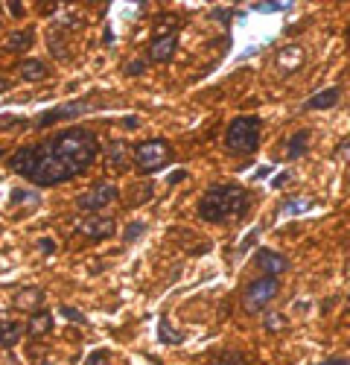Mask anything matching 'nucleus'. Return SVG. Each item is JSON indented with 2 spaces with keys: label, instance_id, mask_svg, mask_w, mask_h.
<instances>
[{
  "label": "nucleus",
  "instance_id": "f257e3e1",
  "mask_svg": "<svg viewBox=\"0 0 350 365\" xmlns=\"http://www.w3.org/2000/svg\"><path fill=\"white\" fill-rule=\"evenodd\" d=\"M100 152V138L91 129H62L33 146L12 152L6 167L36 187H58L91 170Z\"/></svg>",
  "mask_w": 350,
  "mask_h": 365
},
{
  "label": "nucleus",
  "instance_id": "f03ea898",
  "mask_svg": "<svg viewBox=\"0 0 350 365\" xmlns=\"http://www.w3.org/2000/svg\"><path fill=\"white\" fill-rule=\"evenodd\" d=\"M251 210V193L237 185V181H225V185H211L198 202V220L211 225H237L245 220Z\"/></svg>",
  "mask_w": 350,
  "mask_h": 365
},
{
  "label": "nucleus",
  "instance_id": "7ed1b4c3",
  "mask_svg": "<svg viewBox=\"0 0 350 365\" xmlns=\"http://www.w3.org/2000/svg\"><path fill=\"white\" fill-rule=\"evenodd\" d=\"M262 120L257 114H237L225 129V149L230 155H251L260 146Z\"/></svg>",
  "mask_w": 350,
  "mask_h": 365
},
{
  "label": "nucleus",
  "instance_id": "20e7f679",
  "mask_svg": "<svg viewBox=\"0 0 350 365\" xmlns=\"http://www.w3.org/2000/svg\"><path fill=\"white\" fill-rule=\"evenodd\" d=\"M132 161H134L137 173L155 175V173H161V170L172 161V146H169V140H164V138L143 140V143H137V146L132 149Z\"/></svg>",
  "mask_w": 350,
  "mask_h": 365
},
{
  "label": "nucleus",
  "instance_id": "39448f33",
  "mask_svg": "<svg viewBox=\"0 0 350 365\" xmlns=\"http://www.w3.org/2000/svg\"><path fill=\"white\" fill-rule=\"evenodd\" d=\"M277 295H280V281H277V278H269V275H260V278H254V281L245 287V292H243V307H245L248 313H260V310H266Z\"/></svg>",
  "mask_w": 350,
  "mask_h": 365
},
{
  "label": "nucleus",
  "instance_id": "423d86ee",
  "mask_svg": "<svg viewBox=\"0 0 350 365\" xmlns=\"http://www.w3.org/2000/svg\"><path fill=\"white\" fill-rule=\"evenodd\" d=\"M117 199H120V187H117L114 181H97L91 190L76 196V207L82 210V214H100L105 205H111Z\"/></svg>",
  "mask_w": 350,
  "mask_h": 365
},
{
  "label": "nucleus",
  "instance_id": "0eeeda50",
  "mask_svg": "<svg viewBox=\"0 0 350 365\" xmlns=\"http://www.w3.org/2000/svg\"><path fill=\"white\" fill-rule=\"evenodd\" d=\"M76 231H79L82 237H88V240L100 242V240H108V237H114V231H117V222H114L111 217H102V214H91V217H82V220L76 222Z\"/></svg>",
  "mask_w": 350,
  "mask_h": 365
},
{
  "label": "nucleus",
  "instance_id": "6e6552de",
  "mask_svg": "<svg viewBox=\"0 0 350 365\" xmlns=\"http://www.w3.org/2000/svg\"><path fill=\"white\" fill-rule=\"evenodd\" d=\"M254 266L269 278H280L283 272H289V257L275 252V249H257L254 255Z\"/></svg>",
  "mask_w": 350,
  "mask_h": 365
},
{
  "label": "nucleus",
  "instance_id": "1a4fd4ad",
  "mask_svg": "<svg viewBox=\"0 0 350 365\" xmlns=\"http://www.w3.org/2000/svg\"><path fill=\"white\" fill-rule=\"evenodd\" d=\"M85 111H88L85 103H68V106H58V108L44 111V114L36 120V126H38V129H47V126L62 123V120H73V117H79V114H85Z\"/></svg>",
  "mask_w": 350,
  "mask_h": 365
},
{
  "label": "nucleus",
  "instance_id": "9d476101",
  "mask_svg": "<svg viewBox=\"0 0 350 365\" xmlns=\"http://www.w3.org/2000/svg\"><path fill=\"white\" fill-rule=\"evenodd\" d=\"M175 50H179V36H175V33H161V36L149 44V62L166 65V62H172Z\"/></svg>",
  "mask_w": 350,
  "mask_h": 365
},
{
  "label": "nucleus",
  "instance_id": "9b49d317",
  "mask_svg": "<svg viewBox=\"0 0 350 365\" xmlns=\"http://www.w3.org/2000/svg\"><path fill=\"white\" fill-rule=\"evenodd\" d=\"M105 167L114 173H123L129 167V143L126 140H111L105 146Z\"/></svg>",
  "mask_w": 350,
  "mask_h": 365
},
{
  "label": "nucleus",
  "instance_id": "f8f14e48",
  "mask_svg": "<svg viewBox=\"0 0 350 365\" xmlns=\"http://www.w3.org/2000/svg\"><path fill=\"white\" fill-rule=\"evenodd\" d=\"M341 100V88H324V91H318V94H312L307 103H304V111H327L333 106H339Z\"/></svg>",
  "mask_w": 350,
  "mask_h": 365
},
{
  "label": "nucleus",
  "instance_id": "ddd939ff",
  "mask_svg": "<svg viewBox=\"0 0 350 365\" xmlns=\"http://www.w3.org/2000/svg\"><path fill=\"white\" fill-rule=\"evenodd\" d=\"M18 73H21L23 82H41V79L50 76V68H47L44 58H23V62L18 65Z\"/></svg>",
  "mask_w": 350,
  "mask_h": 365
},
{
  "label": "nucleus",
  "instance_id": "4468645a",
  "mask_svg": "<svg viewBox=\"0 0 350 365\" xmlns=\"http://www.w3.org/2000/svg\"><path fill=\"white\" fill-rule=\"evenodd\" d=\"M26 333V327L15 319H0V348H15L21 342V336Z\"/></svg>",
  "mask_w": 350,
  "mask_h": 365
},
{
  "label": "nucleus",
  "instance_id": "2eb2a0df",
  "mask_svg": "<svg viewBox=\"0 0 350 365\" xmlns=\"http://www.w3.org/2000/svg\"><path fill=\"white\" fill-rule=\"evenodd\" d=\"M26 327V333L29 336H47V333L53 330V313H47V310H36V313H29V322L23 324Z\"/></svg>",
  "mask_w": 350,
  "mask_h": 365
},
{
  "label": "nucleus",
  "instance_id": "dca6fc26",
  "mask_svg": "<svg viewBox=\"0 0 350 365\" xmlns=\"http://www.w3.org/2000/svg\"><path fill=\"white\" fill-rule=\"evenodd\" d=\"M307 149H309V132H307V129H298L295 135L286 140V158H289V161H295V158L304 155Z\"/></svg>",
  "mask_w": 350,
  "mask_h": 365
},
{
  "label": "nucleus",
  "instance_id": "f3484780",
  "mask_svg": "<svg viewBox=\"0 0 350 365\" xmlns=\"http://www.w3.org/2000/svg\"><path fill=\"white\" fill-rule=\"evenodd\" d=\"M33 44H36V29H18V33H12L6 41V47L12 53H26Z\"/></svg>",
  "mask_w": 350,
  "mask_h": 365
},
{
  "label": "nucleus",
  "instance_id": "a211bd4d",
  "mask_svg": "<svg viewBox=\"0 0 350 365\" xmlns=\"http://www.w3.org/2000/svg\"><path fill=\"white\" fill-rule=\"evenodd\" d=\"M41 304H44V292H41V289H23V292L15 298V307L29 310V313H36V307L41 310Z\"/></svg>",
  "mask_w": 350,
  "mask_h": 365
},
{
  "label": "nucleus",
  "instance_id": "6ab92c4d",
  "mask_svg": "<svg viewBox=\"0 0 350 365\" xmlns=\"http://www.w3.org/2000/svg\"><path fill=\"white\" fill-rule=\"evenodd\" d=\"M211 365H248V356L237 348H222L219 354H213Z\"/></svg>",
  "mask_w": 350,
  "mask_h": 365
},
{
  "label": "nucleus",
  "instance_id": "aec40b11",
  "mask_svg": "<svg viewBox=\"0 0 350 365\" xmlns=\"http://www.w3.org/2000/svg\"><path fill=\"white\" fill-rule=\"evenodd\" d=\"M155 196V185L152 181H146V185H137V187H132V193H129V207H140V205H146Z\"/></svg>",
  "mask_w": 350,
  "mask_h": 365
},
{
  "label": "nucleus",
  "instance_id": "412c9836",
  "mask_svg": "<svg viewBox=\"0 0 350 365\" xmlns=\"http://www.w3.org/2000/svg\"><path fill=\"white\" fill-rule=\"evenodd\" d=\"M47 44H50V53L58 56V58H68L70 56V50L65 47V33H62V29H53V33L47 36Z\"/></svg>",
  "mask_w": 350,
  "mask_h": 365
},
{
  "label": "nucleus",
  "instance_id": "4be33fe9",
  "mask_svg": "<svg viewBox=\"0 0 350 365\" xmlns=\"http://www.w3.org/2000/svg\"><path fill=\"white\" fill-rule=\"evenodd\" d=\"M158 336H161V342H166V345H179V342H181V333H179V330H172L169 319H161V324H158Z\"/></svg>",
  "mask_w": 350,
  "mask_h": 365
},
{
  "label": "nucleus",
  "instance_id": "5701e85b",
  "mask_svg": "<svg viewBox=\"0 0 350 365\" xmlns=\"http://www.w3.org/2000/svg\"><path fill=\"white\" fill-rule=\"evenodd\" d=\"M143 234H146V222H143V220H134V222L126 225V231H123V242H126V246H132V242L140 240Z\"/></svg>",
  "mask_w": 350,
  "mask_h": 365
},
{
  "label": "nucleus",
  "instance_id": "b1692460",
  "mask_svg": "<svg viewBox=\"0 0 350 365\" xmlns=\"http://www.w3.org/2000/svg\"><path fill=\"white\" fill-rule=\"evenodd\" d=\"M12 205H38V193L33 190H12Z\"/></svg>",
  "mask_w": 350,
  "mask_h": 365
},
{
  "label": "nucleus",
  "instance_id": "393cba45",
  "mask_svg": "<svg viewBox=\"0 0 350 365\" xmlns=\"http://www.w3.org/2000/svg\"><path fill=\"white\" fill-rule=\"evenodd\" d=\"M289 58H292V68H298V65H301V58H304V53H301L298 47H286V50L280 53V62L289 65Z\"/></svg>",
  "mask_w": 350,
  "mask_h": 365
},
{
  "label": "nucleus",
  "instance_id": "a878e982",
  "mask_svg": "<svg viewBox=\"0 0 350 365\" xmlns=\"http://www.w3.org/2000/svg\"><path fill=\"white\" fill-rule=\"evenodd\" d=\"M312 207V199H304V202H286L283 205V214H304V210Z\"/></svg>",
  "mask_w": 350,
  "mask_h": 365
},
{
  "label": "nucleus",
  "instance_id": "bb28decb",
  "mask_svg": "<svg viewBox=\"0 0 350 365\" xmlns=\"http://www.w3.org/2000/svg\"><path fill=\"white\" fill-rule=\"evenodd\" d=\"M108 362H111V354L105 348H100V351H94L91 356H88L82 365H108Z\"/></svg>",
  "mask_w": 350,
  "mask_h": 365
},
{
  "label": "nucleus",
  "instance_id": "cd10ccee",
  "mask_svg": "<svg viewBox=\"0 0 350 365\" xmlns=\"http://www.w3.org/2000/svg\"><path fill=\"white\" fill-rule=\"evenodd\" d=\"M254 12H280V9H292V4H251Z\"/></svg>",
  "mask_w": 350,
  "mask_h": 365
},
{
  "label": "nucleus",
  "instance_id": "c85d7f7f",
  "mask_svg": "<svg viewBox=\"0 0 350 365\" xmlns=\"http://www.w3.org/2000/svg\"><path fill=\"white\" fill-rule=\"evenodd\" d=\"M58 313L68 316V319H70V322H76V324H88V319H85L79 310H73V307H58Z\"/></svg>",
  "mask_w": 350,
  "mask_h": 365
},
{
  "label": "nucleus",
  "instance_id": "c756f323",
  "mask_svg": "<svg viewBox=\"0 0 350 365\" xmlns=\"http://www.w3.org/2000/svg\"><path fill=\"white\" fill-rule=\"evenodd\" d=\"M233 15H240V12H233V9H213V12H211V18L219 21V24H230Z\"/></svg>",
  "mask_w": 350,
  "mask_h": 365
},
{
  "label": "nucleus",
  "instance_id": "7c9ffc66",
  "mask_svg": "<svg viewBox=\"0 0 350 365\" xmlns=\"http://www.w3.org/2000/svg\"><path fill=\"white\" fill-rule=\"evenodd\" d=\"M143 71H146V62H143V58H134V62L126 65V73H129V76H140Z\"/></svg>",
  "mask_w": 350,
  "mask_h": 365
},
{
  "label": "nucleus",
  "instance_id": "2f4dec72",
  "mask_svg": "<svg viewBox=\"0 0 350 365\" xmlns=\"http://www.w3.org/2000/svg\"><path fill=\"white\" fill-rule=\"evenodd\" d=\"M38 252H41V255H55V242H53L50 237H41V240H38Z\"/></svg>",
  "mask_w": 350,
  "mask_h": 365
},
{
  "label": "nucleus",
  "instance_id": "473e14b6",
  "mask_svg": "<svg viewBox=\"0 0 350 365\" xmlns=\"http://www.w3.org/2000/svg\"><path fill=\"white\" fill-rule=\"evenodd\" d=\"M262 324H266L269 330H277V327H283V319H280V313H272V316H266Z\"/></svg>",
  "mask_w": 350,
  "mask_h": 365
},
{
  "label": "nucleus",
  "instance_id": "72a5a7b5",
  "mask_svg": "<svg viewBox=\"0 0 350 365\" xmlns=\"http://www.w3.org/2000/svg\"><path fill=\"white\" fill-rule=\"evenodd\" d=\"M187 175H190V173H187V170H172V173H169V178H166V181H169V185H179V181H184V178H187Z\"/></svg>",
  "mask_w": 350,
  "mask_h": 365
},
{
  "label": "nucleus",
  "instance_id": "f704fd0d",
  "mask_svg": "<svg viewBox=\"0 0 350 365\" xmlns=\"http://www.w3.org/2000/svg\"><path fill=\"white\" fill-rule=\"evenodd\" d=\"M6 9L12 18H23V4H6Z\"/></svg>",
  "mask_w": 350,
  "mask_h": 365
},
{
  "label": "nucleus",
  "instance_id": "c9c22d12",
  "mask_svg": "<svg viewBox=\"0 0 350 365\" xmlns=\"http://www.w3.org/2000/svg\"><path fill=\"white\" fill-rule=\"evenodd\" d=\"M257 237H260V228H254V231H251V234L243 240V252H245V249H251V242H254Z\"/></svg>",
  "mask_w": 350,
  "mask_h": 365
},
{
  "label": "nucleus",
  "instance_id": "e433bc0d",
  "mask_svg": "<svg viewBox=\"0 0 350 365\" xmlns=\"http://www.w3.org/2000/svg\"><path fill=\"white\" fill-rule=\"evenodd\" d=\"M123 126H126V129H137V126H140V120H137V117H126V120H123Z\"/></svg>",
  "mask_w": 350,
  "mask_h": 365
},
{
  "label": "nucleus",
  "instance_id": "4c0bfd02",
  "mask_svg": "<svg viewBox=\"0 0 350 365\" xmlns=\"http://www.w3.org/2000/svg\"><path fill=\"white\" fill-rule=\"evenodd\" d=\"M318 365H350L347 359H341V356H336V359H327V362H318Z\"/></svg>",
  "mask_w": 350,
  "mask_h": 365
},
{
  "label": "nucleus",
  "instance_id": "58836bf2",
  "mask_svg": "<svg viewBox=\"0 0 350 365\" xmlns=\"http://www.w3.org/2000/svg\"><path fill=\"white\" fill-rule=\"evenodd\" d=\"M9 88H12V85H9L6 79H0V94H4V91H9Z\"/></svg>",
  "mask_w": 350,
  "mask_h": 365
},
{
  "label": "nucleus",
  "instance_id": "ea45409f",
  "mask_svg": "<svg viewBox=\"0 0 350 365\" xmlns=\"http://www.w3.org/2000/svg\"><path fill=\"white\" fill-rule=\"evenodd\" d=\"M0 158H4V149H0Z\"/></svg>",
  "mask_w": 350,
  "mask_h": 365
},
{
  "label": "nucleus",
  "instance_id": "a19ab883",
  "mask_svg": "<svg viewBox=\"0 0 350 365\" xmlns=\"http://www.w3.org/2000/svg\"><path fill=\"white\" fill-rule=\"evenodd\" d=\"M347 36H350V26H347Z\"/></svg>",
  "mask_w": 350,
  "mask_h": 365
},
{
  "label": "nucleus",
  "instance_id": "79ce46f5",
  "mask_svg": "<svg viewBox=\"0 0 350 365\" xmlns=\"http://www.w3.org/2000/svg\"><path fill=\"white\" fill-rule=\"evenodd\" d=\"M347 304H350V298H347Z\"/></svg>",
  "mask_w": 350,
  "mask_h": 365
}]
</instances>
